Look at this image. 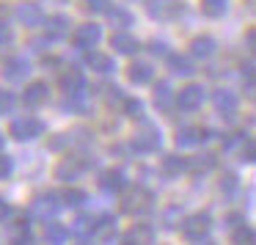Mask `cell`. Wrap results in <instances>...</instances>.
Listing matches in <instances>:
<instances>
[{
  "mask_svg": "<svg viewBox=\"0 0 256 245\" xmlns=\"http://www.w3.org/2000/svg\"><path fill=\"white\" fill-rule=\"evenodd\" d=\"M130 80H132L135 86H144V83H149L152 80V74H154V69L149 66V64H144V61H135L132 66H130Z\"/></svg>",
  "mask_w": 256,
  "mask_h": 245,
  "instance_id": "21",
  "label": "cell"
},
{
  "mask_svg": "<svg viewBox=\"0 0 256 245\" xmlns=\"http://www.w3.org/2000/svg\"><path fill=\"white\" fill-rule=\"evenodd\" d=\"M28 74H30V64L25 61V58H8V61L3 64V78H6L8 83H22Z\"/></svg>",
  "mask_w": 256,
  "mask_h": 245,
  "instance_id": "9",
  "label": "cell"
},
{
  "mask_svg": "<svg viewBox=\"0 0 256 245\" xmlns=\"http://www.w3.org/2000/svg\"><path fill=\"white\" fill-rule=\"evenodd\" d=\"M157 146H160V132H157L154 127H140L138 132H135V138H132V149L135 152H154Z\"/></svg>",
  "mask_w": 256,
  "mask_h": 245,
  "instance_id": "8",
  "label": "cell"
},
{
  "mask_svg": "<svg viewBox=\"0 0 256 245\" xmlns=\"http://www.w3.org/2000/svg\"><path fill=\"white\" fill-rule=\"evenodd\" d=\"M152 50H154V52H160V56H162V52H166V44H160V42H154V44H152Z\"/></svg>",
  "mask_w": 256,
  "mask_h": 245,
  "instance_id": "43",
  "label": "cell"
},
{
  "mask_svg": "<svg viewBox=\"0 0 256 245\" xmlns=\"http://www.w3.org/2000/svg\"><path fill=\"white\" fill-rule=\"evenodd\" d=\"M61 198H64V204H66V206H78V204H83V201H86V193H83V190H78V188H69V190H64Z\"/></svg>",
  "mask_w": 256,
  "mask_h": 245,
  "instance_id": "33",
  "label": "cell"
},
{
  "mask_svg": "<svg viewBox=\"0 0 256 245\" xmlns=\"http://www.w3.org/2000/svg\"><path fill=\"white\" fill-rule=\"evenodd\" d=\"M100 39H102V30H100V25H94V22L80 25V28L74 30V36H72L74 47H80V50H91V47H96Z\"/></svg>",
  "mask_w": 256,
  "mask_h": 245,
  "instance_id": "6",
  "label": "cell"
},
{
  "mask_svg": "<svg viewBox=\"0 0 256 245\" xmlns=\"http://www.w3.org/2000/svg\"><path fill=\"white\" fill-rule=\"evenodd\" d=\"M146 12L154 20H174L182 12V6H179V0H149L146 3Z\"/></svg>",
  "mask_w": 256,
  "mask_h": 245,
  "instance_id": "5",
  "label": "cell"
},
{
  "mask_svg": "<svg viewBox=\"0 0 256 245\" xmlns=\"http://www.w3.org/2000/svg\"><path fill=\"white\" fill-rule=\"evenodd\" d=\"M116 232V220H113V218H100V220H96V228H94V237H110V234Z\"/></svg>",
  "mask_w": 256,
  "mask_h": 245,
  "instance_id": "29",
  "label": "cell"
},
{
  "mask_svg": "<svg viewBox=\"0 0 256 245\" xmlns=\"http://www.w3.org/2000/svg\"><path fill=\"white\" fill-rule=\"evenodd\" d=\"M6 212H8V206H6V204H3V201H0V218L6 215Z\"/></svg>",
  "mask_w": 256,
  "mask_h": 245,
  "instance_id": "44",
  "label": "cell"
},
{
  "mask_svg": "<svg viewBox=\"0 0 256 245\" xmlns=\"http://www.w3.org/2000/svg\"><path fill=\"white\" fill-rule=\"evenodd\" d=\"M61 204H64V201H58L56 193L39 196V198L30 204V215H34V218H44V220H47V218H52L58 210H61Z\"/></svg>",
  "mask_w": 256,
  "mask_h": 245,
  "instance_id": "7",
  "label": "cell"
},
{
  "mask_svg": "<svg viewBox=\"0 0 256 245\" xmlns=\"http://www.w3.org/2000/svg\"><path fill=\"white\" fill-rule=\"evenodd\" d=\"M12 44V30L6 28V25H0V47Z\"/></svg>",
  "mask_w": 256,
  "mask_h": 245,
  "instance_id": "40",
  "label": "cell"
},
{
  "mask_svg": "<svg viewBox=\"0 0 256 245\" xmlns=\"http://www.w3.org/2000/svg\"><path fill=\"white\" fill-rule=\"evenodd\" d=\"M100 188L105 190V193H122V190L127 188V179H124L122 171H105L100 179Z\"/></svg>",
  "mask_w": 256,
  "mask_h": 245,
  "instance_id": "15",
  "label": "cell"
},
{
  "mask_svg": "<svg viewBox=\"0 0 256 245\" xmlns=\"http://www.w3.org/2000/svg\"><path fill=\"white\" fill-rule=\"evenodd\" d=\"M61 88L66 91L69 96H72V94H83V88H86L83 74H80L78 69H69V72H64V74H61Z\"/></svg>",
  "mask_w": 256,
  "mask_h": 245,
  "instance_id": "14",
  "label": "cell"
},
{
  "mask_svg": "<svg viewBox=\"0 0 256 245\" xmlns=\"http://www.w3.org/2000/svg\"><path fill=\"white\" fill-rule=\"evenodd\" d=\"M83 3L91 12H108V3H110V0H83Z\"/></svg>",
  "mask_w": 256,
  "mask_h": 245,
  "instance_id": "37",
  "label": "cell"
},
{
  "mask_svg": "<svg viewBox=\"0 0 256 245\" xmlns=\"http://www.w3.org/2000/svg\"><path fill=\"white\" fill-rule=\"evenodd\" d=\"M206 232H210V218H206V215H190V218H184V220H182V234L188 240H193V242L204 240Z\"/></svg>",
  "mask_w": 256,
  "mask_h": 245,
  "instance_id": "3",
  "label": "cell"
},
{
  "mask_svg": "<svg viewBox=\"0 0 256 245\" xmlns=\"http://www.w3.org/2000/svg\"><path fill=\"white\" fill-rule=\"evenodd\" d=\"M56 3H66V0H56Z\"/></svg>",
  "mask_w": 256,
  "mask_h": 245,
  "instance_id": "46",
  "label": "cell"
},
{
  "mask_svg": "<svg viewBox=\"0 0 256 245\" xmlns=\"http://www.w3.org/2000/svg\"><path fill=\"white\" fill-rule=\"evenodd\" d=\"M108 17H110L113 25H130L132 22V17H130L127 12H122V8H108Z\"/></svg>",
  "mask_w": 256,
  "mask_h": 245,
  "instance_id": "34",
  "label": "cell"
},
{
  "mask_svg": "<svg viewBox=\"0 0 256 245\" xmlns=\"http://www.w3.org/2000/svg\"><path fill=\"white\" fill-rule=\"evenodd\" d=\"M201 102H204V88L201 86H188L176 96V105L182 110H196V108H201Z\"/></svg>",
  "mask_w": 256,
  "mask_h": 245,
  "instance_id": "10",
  "label": "cell"
},
{
  "mask_svg": "<svg viewBox=\"0 0 256 245\" xmlns=\"http://www.w3.org/2000/svg\"><path fill=\"white\" fill-rule=\"evenodd\" d=\"M242 154H245V160H250V162H256V138L250 140L248 146L242 149Z\"/></svg>",
  "mask_w": 256,
  "mask_h": 245,
  "instance_id": "39",
  "label": "cell"
},
{
  "mask_svg": "<svg viewBox=\"0 0 256 245\" xmlns=\"http://www.w3.org/2000/svg\"><path fill=\"white\" fill-rule=\"evenodd\" d=\"M8 245H30V226L25 220L8 223Z\"/></svg>",
  "mask_w": 256,
  "mask_h": 245,
  "instance_id": "13",
  "label": "cell"
},
{
  "mask_svg": "<svg viewBox=\"0 0 256 245\" xmlns=\"http://www.w3.org/2000/svg\"><path fill=\"white\" fill-rule=\"evenodd\" d=\"M47 30H50L52 36L69 34V20L66 17H50V20H47Z\"/></svg>",
  "mask_w": 256,
  "mask_h": 245,
  "instance_id": "30",
  "label": "cell"
},
{
  "mask_svg": "<svg viewBox=\"0 0 256 245\" xmlns=\"http://www.w3.org/2000/svg\"><path fill=\"white\" fill-rule=\"evenodd\" d=\"M245 91H248V96L256 102V80H250V83H248V88H245Z\"/></svg>",
  "mask_w": 256,
  "mask_h": 245,
  "instance_id": "42",
  "label": "cell"
},
{
  "mask_svg": "<svg viewBox=\"0 0 256 245\" xmlns=\"http://www.w3.org/2000/svg\"><path fill=\"white\" fill-rule=\"evenodd\" d=\"M248 3H250V6H254V8H256V0H248Z\"/></svg>",
  "mask_w": 256,
  "mask_h": 245,
  "instance_id": "45",
  "label": "cell"
},
{
  "mask_svg": "<svg viewBox=\"0 0 256 245\" xmlns=\"http://www.w3.org/2000/svg\"><path fill=\"white\" fill-rule=\"evenodd\" d=\"M232 240H234V245H256V232L250 226H237L232 232Z\"/></svg>",
  "mask_w": 256,
  "mask_h": 245,
  "instance_id": "25",
  "label": "cell"
},
{
  "mask_svg": "<svg viewBox=\"0 0 256 245\" xmlns=\"http://www.w3.org/2000/svg\"><path fill=\"white\" fill-rule=\"evenodd\" d=\"M88 66L100 74H108V72L116 69V64H113V58L105 56V52H88Z\"/></svg>",
  "mask_w": 256,
  "mask_h": 245,
  "instance_id": "20",
  "label": "cell"
},
{
  "mask_svg": "<svg viewBox=\"0 0 256 245\" xmlns=\"http://www.w3.org/2000/svg\"><path fill=\"white\" fill-rule=\"evenodd\" d=\"M212 166H215V157L212 154H201V157H196V160H188L190 171H210Z\"/></svg>",
  "mask_w": 256,
  "mask_h": 245,
  "instance_id": "32",
  "label": "cell"
},
{
  "mask_svg": "<svg viewBox=\"0 0 256 245\" xmlns=\"http://www.w3.org/2000/svg\"><path fill=\"white\" fill-rule=\"evenodd\" d=\"M8 174H12V157L0 154V179H6Z\"/></svg>",
  "mask_w": 256,
  "mask_h": 245,
  "instance_id": "38",
  "label": "cell"
},
{
  "mask_svg": "<svg viewBox=\"0 0 256 245\" xmlns=\"http://www.w3.org/2000/svg\"><path fill=\"white\" fill-rule=\"evenodd\" d=\"M204 138H210V132H206V130L182 127V130L176 132V146H182V149H190V146H198Z\"/></svg>",
  "mask_w": 256,
  "mask_h": 245,
  "instance_id": "12",
  "label": "cell"
},
{
  "mask_svg": "<svg viewBox=\"0 0 256 245\" xmlns=\"http://www.w3.org/2000/svg\"><path fill=\"white\" fill-rule=\"evenodd\" d=\"M152 201H154V196H152L146 188H135V190H130V193L124 196L122 210L127 212V215H146V212L152 210Z\"/></svg>",
  "mask_w": 256,
  "mask_h": 245,
  "instance_id": "1",
  "label": "cell"
},
{
  "mask_svg": "<svg viewBox=\"0 0 256 245\" xmlns=\"http://www.w3.org/2000/svg\"><path fill=\"white\" fill-rule=\"evenodd\" d=\"M17 20L25 22V25H42L39 6H34V3H22V6H17Z\"/></svg>",
  "mask_w": 256,
  "mask_h": 245,
  "instance_id": "22",
  "label": "cell"
},
{
  "mask_svg": "<svg viewBox=\"0 0 256 245\" xmlns=\"http://www.w3.org/2000/svg\"><path fill=\"white\" fill-rule=\"evenodd\" d=\"M110 44H113V50L116 52H122V56H132V52H138V39L135 36H130V34H113V39H110Z\"/></svg>",
  "mask_w": 256,
  "mask_h": 245,
  "instance_id": "16",
  "label": "cell"
},
{
  "mask_svg": "<svg viewBox=\"0 0 256 245\" xmlns=\"http://www.w3.org/2000/svg\"><path fill=\"white\" fill-rule=\"evenodd\" d=\"M86 171V160L83 157H64L56 166V176L61 182H72V179H80V174Z\"/></svg>",
  "mask_w": 256,
  "mask_h": 245,
  "instance_id": "4",
  "label": "cell"
},
{
  "mask_svg": "<svg viewBox=\"0 0 256 245\" xmlns=\"http://www.w3.org/2000/svg\"><path fill=\"white\" fill-rule=\"evenodd\" d=\"M168 64H171V69H174L176 74H193V72H196L193 64H190L184 56H168Z\"/></svg>",
  "mask_w": 256,
  "mask_h": 245,
  "instance_id": "27",
  "label": "cell"
},
{
  "mask_svg": "<svg viewBox=\"0 0 256 245\" xmlns=\"http://www.w3.org/2000/svg\"><path fill=\"white\" fill-rule=\"evenodd\" d=\"M190 52H193L196 58H210L212 52H215V42H212L210 36H198V39H193V44H190Z\"/></svg>",
  "mask_w": 256,
  "mask_h": 245,
  "instance_id": "23",
  "label": "cell"
},
{
  "mask_svg": "<svg viewBox=\"0 0 256 245\" xmlns=\"http://www.w3.org/2000/svg\"><path fill=\"white\" fill-rule=\"evenodd\" d=\"M44 240L47 245H64L69 240V228L64 223H44Z\"/></svg>",
  "mask_w": 256,
  "mask_h": 245,
  "instance_id": "17",
  "label": "cell"
},
{
  "mask_svg": "<svg viewBox=\"0 0 256 245\" xmlns=\"http://www.w3.org/2000/svg\"><path fill=\"white\" fill-rule=\"evenodd\" d=\"M14 108V96L12 91H0V113H8Z\"/></svg>",
  "mask_w": 256,
  "mask_h": 245,
  "instance_id": "36",
  "label": "cell"
},
{
  "mask_svg": "<svg viewBox=\"0 0 256 245\" xmlns=\"http://www.w3.org/2000/svg\"><path fill=\"white\" fill-rule=\"evenodd\" d=\"M124 113L132 118H138L140 113H144V105H140V100H124Z\"/></svg>",
  "mask_w": 256,
  "mask_h": 245,
  "instance_id": "35",
  "label": "cell"
},
{
  "mask_svg": "<svg viewBox=\"0 0 256 245\" xmlns=\"http://www.w3.org/2000/svg\"><path fill=\"white\" fill-rule=\"evenodd\" d=\"M94 228H96V220L94 218H78L74 220V226H72V232L74 234H80V237H88V234H94Z\"/></svg>",
  "mask_w": 256,
  "mask_h": 245,
  "instance_id": "28",
  "label": "cell"
},
{
  "mask_svg": "<svg viewBox=\"0 0 256 245\" xmlns=\"http://www.w3.org/2000/svg\"><path fill=\"white\" fill-rule=\"evenodd\" d=\"M8 132H12L17 140H34V138H39V135L44 132V124H42L39 118H34V116H22V118H14L12 127H8Z\"/></svg>",
  "mask_w": 256,
  "mask_h": 245,
  "instance_id": "2",
  "label": "cell"
},
{
  "mask_svg": "<svg viewBox=\"0 0 256 245\" xmlns=\"http://www.w3.org/2000/svg\"><path fill=\"white\" fill-rule=\"evenodd\" d=\"M152 240H154V232H152V226H146V223H138V226H132L127 234H124L122 245H152Z\"/></svg>",
  "mask_w": 256,
  "mask_h": 245,
  "instance_id": "11",
  "label": "cell"
},
{
  "mask_svg": "<svg viewBox=\"0 0 256 245\" xmlns=\"http://www.w3.org/2000/svg\"><path fill=\"white\" fill-rule=\"evenodd\" d=\"M245 44H248V50H250V52H256V28H254V30H248V36H245Z\"/></svg>",
  "mask_w": 256,
  "mask_h": 245,
  "instance_id": "41",
  "label": "cell"
},
{
  "mask_svg": "<svg viewBox=\"0 0 256 245\" xmlns=\"http://www.w3.org/2000/svg\"><path fill=\"white\" fill-rule=\"evenodd\" d=\"M215 108L220 113H234L237 110V94L234 91H226V88H220V91H215Z\"/></svg>",
  "mask_w": 256,
  "mask_h": 245,
  "instance_id": "19",
  "label": "cell"
},
{
  "mask_svg": "<svg viewBox=\"0 0 256 245\" xmlns=\"http://www.w3.org/2000/svg\"><path fill=\"white\" fill-rule=\"evenodd\" d=\"M80 245H88V242H80Z\"/></svg>",
  "mask_w": 256,
  "mask_h": 245,
  "instance_id": "48",
  "label": "cell"
},
{
  "mask_svg": "<svg viewBox=\"0 0 256 245\" xmlns=\"http://www.w3.org/2000/svg\"><path fill=\"white\" fill-rule=\"evenodd\" d=\"M201 8H204L206 17H220V14L226 12V0H204Z\"/></svg>",
  "mask_w": 256,
  "mask_h": 245,
  "instance_id": "31",
  "label": "cell"
},
{
  "mask_svg": "<svg viewBox=\"0 0 256 245\" xmlns=\"http://www.w3.org/2000/svg\"><path fill=\"white\" fill-rule=\"evenodd\" d=\"M162 171H166L168 176H179L182 171H188V160H184V157H176V154H168V157H162Z\"/></svg>",
  "mask_w": 256,
  "mask_h": 245,
  "instance_id": "24",
  "label": "cell"
},
{
  "mask_svg": "<svg viewBox=\"0 0 256 245\" xmlns=\"http://www.w3.org/2000/svg\"><path fill=\"white\" fill-rule=\"evenodd\" d=\"M0 146H3V135H0Z\"/></svg>",
  "mask_w": 256,
  "mask_h": 245,
  "instance_id": "47",
  "label": "cell"
},
{
  "mask_svg": "<svg viewBox=\"0 0 256 245\" xmlns=\"http://www.w3.org/2000/svg\"><path fill=\"white\" fill-rule=\"evenodd\" d=\"M174 94H171V86L168 83H157L154 86V105L157 108H171Z\"/></svg>",
  "mask_w": 256,
  "mask_h": 245,
  "instance_id": "26",
  "label": "cell"
},
{
  "mask_svg": "<svg viewBox=\"0 0 256 245\" xmlns=\"http://www.w3.org/2000/svg\"><path fill=\"white\" fill-rule=\"evenodd\" d=\"M44 100H47V86L44 83H30L28 88H25V94H22V102L28 108H39Z\"/></svg>",
  "mask_w": 256,
  "mask_h": 245,
  "instance_id": "18",
  "label": "cell"
}]
</instances>
